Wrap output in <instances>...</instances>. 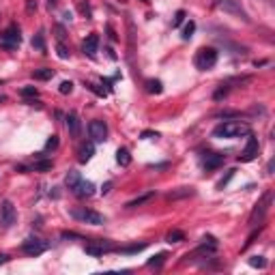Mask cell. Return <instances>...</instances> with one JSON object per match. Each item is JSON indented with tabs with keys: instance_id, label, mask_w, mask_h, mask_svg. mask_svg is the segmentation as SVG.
<instances>
[{
	"instance_id": "6da1fadb",
	"label": "cell",
	"mask_w": 275,
	"mask_h": 275,
	"mask_svg": "<svg viewBox=\"0 0 275 275\" xmlns=\"http://www.w3.org/2000/svg\"><path fill=\"white\" fill-rule=\"evenodd\" d=\"M248 133H250V127L245 125V123H237V121H226L213 129V138H224V140L248 136Z\"/></svg>"
},
{
	"instance_id": "7a4b0ae2",
	"label": "cell",
	"mask_w": 275,
	"mask_h": 275,
	"mask_svg": "<svg viewBox=\"0 0 275 275\" xmlns=\"http://www.w3.org/2000/svg\"><path fill=\"white\" fill-rule=\"evenodd\" d=\"M215 63H217V50H213V48H200L194 56V65H196V69H200V71L213 69Z\"/></svg>"
},
{
	"instance_id": "3957f363",
	"label": "cell",
	"mask_w": 275,
	"mask_h": 275,
	"mask_svg": "<svg viewBox=\"0 0 275 275\" xmlns=\"http://www.w3.org/2000/svg\"><path fill=\"white\" fill-rule=\"evenodd\" d=\"M271 202H273V192H267L265 196L260 198V202L254 206V211H251L250 215V226H256V224H262L265 222V215L271 209Z\"/></svg>"
},
{
	"instance_id": "277c9868",
	"label": "cell",
	"mask_w": 275,
	"mask_h": 275,
	"mask_svg": "<svg viewBox=\"0 0 275 275\" xmlns=\"http://www.w3.org/2000/svg\"><path fill=\"white\" fill-rule=\"evenodd\" d=\"M22 43V35H20V26L18 24H11L7 30L2 32V37H0V46L4 50H9V52H13V50H18Z\"/></svg>"
},
{
	"instance_id": "5b68a950",
	"label": "cell",
	"mask_w": 275,
	"mask_h": 275,
	"mask_svg": "<svg viewBox=\"0 0 275 275\" xmlns=\"http://www.w3.org/2000/svg\"><path fill=\"white\" fill-rule=\"evenodd\" d=\"M15 222H18V211H15L13 202H11V200H4L2 204H0V228H2V230H9Z\"/></svg>"
},
{
	"instance_id": "8992f818",
	"label": "cell",
	"mask_w": 275,
	"mask_h": 275,
	"mask_svg": "<svg viewBox=\"0 0 275 275\" xmlns=\"http://www.w3.org/2000/svg\"><path fill=\"white\" fill-rule=\"evenodd\" d=\"M215 7L222 9V11H226V13H230V15H237V18L243 20V22H250L248 13L243 11V7H241L239 0H215Z\"/></svg>"
},
{
	"instance_id": "52a82bcc",
	"label": "cell",
	"mask_w": 275,
	"mask_h": 275,
	"mask_svg": "<svg viewBox=\"0 0 275 275\" xmlns=\"http://www.w3.org/2000/svg\"><path fill=\"white\" fill-rule=\"evenodd\" d=\"M71 215L75 217V220H80L84 224H93V226H101V224H105V217L101 215L97 211H91V209H82V211H74Z\"/></svg>"
},
{
	"instance_id": "ba28073f",
	"label": "cell",
	"mask_w": 275,
	"mask_h": 275,
	"mask_svg": "<svg viewBox=\"0 0 275 275\" xmlns=\"http://www.w3.org/2000/svg\"><path fill=\"white\" fill-rule=\"evenodd\" d=\"M46 250H48V245L43 243L41 239H26L24 243H22V251H24L26 256H41Z\"/></svg>"
},
{
	"instance_id": "9c48e42d",
	"label": "cell",
	"mask_w": 275,
	"mask_h": 275,
	"mask_svg": "<svg viewBox=\"0 0 275 275\" xmlns=\"http://www.w3.org/2000/svg\"><path fill=\"white\" fill-rule=\"evenodd\" d=\"M88 133H91L93 142H103V140L108 138V125H105L103 121L95 119V121H91V125H88Z\"/></svg>"
},
{
	"instance_id": "30bf717a",
	"label": "cell",
	"mask_w": 275,
	"mask_h": 275,
	"mask_svg": "<svg viewBox=\"0 0 275 275\" xmlns=\"http://www.w3.org/2000/svg\"><path fill=\"white\" fill-rule=\"evenodd\" d=\"M86 254H91L95 258H99V256H103V254H108V251H114L116 248L112 243H108V241H95V243H88L86 248Z\"/></svg>"
},
{
	"instance_id": "8fae6325",
	"label": "cell",
	"mask_w": 275,
	"mask_h": 275,
	"mask_svg": "<svg viewBox=\"0 0 275 275\" xmlns=\"http://www.w3.org/2000/svg\"><path fill=\"white\" fill-rule=\"evenodd\" d=\"M256 157H258V140L251 136V133H248V144H245V149H243L239 159L241 161H254Z\"/></svg>"
},
{
	"instance_id": "7c38bea8",
	"label": "cell",
	"mask_w": 275,
	"mask_h": 275,
	"mask_svg": "<svg viewBox=\"0 0 275 275\" xmlns=\"http://www.w3.org/2000/svg\"><path fill=\"white\" fill-rule=\"evenodd\" d=\"M71 192H74L77 198H91V196L95 194V185L91 183V181H84V178H80V181H77V185L74 189H71Z\"/></svg>"
},
{
	"instance_id": "4fadbf2b",
	"label": "cell",
	"mask_w": 275,
	"mask_h": 275,
	"mask_svg": "<svg viewBox=\"0 0 275 275\" xmlns=\"http://www.w3.org/2000/svg\"><path fill=\"white\" fill-rule=\"evenodd\" d=\"M67 129H69L71 138H80L82 123H80V116H77L75 112H69V114H67Z\"/></svg>"
},
{
	"instance_id": "5bb4252c",
	"label": "cell",
	"mask_w": 275,
	"mask_h": 275,
	"mask_svg": "<svg viewBox=\"0 0 275 275\" xmlns=\"http://www.w3.org/2000/svg\"><path fill=\"white\" fill-rule=\"evenodd\" d=\"M97 50H99V37L97 35H88L86 41L82 43V52L86 54V56H91V58H95Z\"/></svg>"
},
{
	"instance_id": "9a60e30c",
	"label": "cell",
	"mask_w": 275,
	"mask_h": 275,
	"mask_svg": "<svg viewBox=\"0 0 275 275\" xmlns=\"http://www.w3.org/2000/svg\"><path fill=\"white\" fill-rule=\"evenodd\" d=\"M204 170H217L220 166H224V155H217V153H206L204 157Z\"/></svg>"
},
{
	"instance_id": "2e32d148",
	"label": "cell",
	"mask_w": 275,
	"mask_h": 275,
	"mask_svg": "<svg viewBox=\"0 0 275 275\" xmlns=\"http://www.w3.org/2000/svg\"><path fill=\"white\" fill-rule=\"evenodd\" d=\"M95 155V144L88 142V144H82L80 150H77V159H80V164H86L88 159Z\"/></svg>"
},
{
	"instance_id": "e0dca14e",
	"label": "cell",
	"mask_w": 275,
	"mask_h": 275,
	"mask_svg": "<svg viewBox=\"0 0 275 275\" xmlns=\"http://www.w3.org/2000/svg\"><path fill=\"white\" fill-rule=\"evenodd\" d=\"M153 198H155V192H147L144 196H138V198L129 200L127 202V209H136V206H140V204H147V202H150Z\"/></svg>"
},
{
	"instance_id": "ac0fdd59",
	"label": "cell",
	"mask_w": 275,
	"mask_h": 275,
	"mask_svg": "<svg viewBox=\"0 0 275 275\" xmlns=\"http://www.w3.org/2000/svg\"><path fill=\"white\" fill-rule=\"evenodd\" d=\"M194 187H178L176 192H170L166 196L168 200H178V198H187V196H194Z\"/></svg>"
},
{
	"instance_id": "d6986e66",
	"label": "cell",
	"mask_w": 275,
	"mask_h": 275,
	"mask_svg": "<svg viewBox=\"0 0 275 275\" xmlns=\"http://www.w3.org/2000/svg\"><path fill=\"white\" fill-rule=\"evenodd\" d=\"M116 161H119L123 168H127L129 164H131V155H129V150L127 149H119V150H116Z\"/></svg>"
},
{
	"instance_id": "ffe728a7",
	"label": "cell",
	"mask_w": 275,
	"mask_h": 275,
	"mask_svg": "<svg viewBox=\"0 0 275 275\" xmlns=\"http://www.w3.org/2000/svg\"><path fill=\"white\" fill-rule=\"evenodd\" d=\"M32 77H35V80H41V82L52 80V77H54V69H37L35 74H32Z\"/></svg>"
},
{
	"instance_id": "44dd1931",
	"label": "cell",
	"mask_w": 275,
	"mask_h": 275,
	"mask_svg": "<svg viewBox=\"0 0 275 275\" xmlns=\"http://www.w3.org/2000/svg\"><path fill=\"white\" fill-rule=\"evenodd\" d=\"M166 241L168 243H181V241H185V234L181 230H170V232L166 234Z\"/></svg>"
},
{
	"instance_id": "7402d4cb",
	"label": "cell",
	"mask_w": 275,
	"mask_h": 275,
	"mask_svg": "<svg viewBox=\"0 0 275 275\" xmlns=\"http://www.w3.org/2000/svg\"><path fill=\"white\" fill-rule=\"evenodd\" d=\"M80 172H75V170H71L69 172V175H67V178H65V183H67V187H69V189H74L75 187V185H77V181H80Z\"/></svg>"
},
{
	"instance_id": "603a6c76",
	"label": "cell",
	"mask_w": 275,
	"mask_h": 275,
	"mask_svg": "<svg viewBox=\"0 0 275 275\" xmlns=\"http://www.w3.org/2000/svg\"><path fill=\"white\" fill-rule=\"evenodd\" d=\"M147 91L159 95L161 93V82L159 80H147Z\"/></svg>"
},
{
	"instance_id": "cb8c5ba5",
	"label": "cell",
	"mask_w": 275,
	"mask_h": 275,
	"mask_svg": "<svg viewBox=\"0 0 275 275\" xmlns=\"http://www.w3.org/2000/svg\"><path fill=\"white\" fill-rule=\"evenodd\" d=\"M250 265L256 267V269H265V267H267V260H265L262 256H251V258H250Z\"/></svg>"
},
{
	"instance_id": "d4e9b609",
	"label": "cell",
	"mask_w": 275,
	"mask_h": 275,
	"mask_svg": "<svg viewBox=\"0 0 275 275\" xmlns=\"http://www.w3.org/2000/svg\"><path fill=\"white\" fill-rule=\"evenodd\" d=\"M166 258H168L166 254H157L153 260H149V267H161V265L166 262Z\"/></svg>"
},
{
	"instance_id": "484cf974",
	"label": "cell",
	"mask_w": 275,
	"mask_h": 275,
	"mask_svg": "<svg viewBox=\"0 0 275 275\" xmlns=\"http://www.w3.org/2000/svg\"><path fill=\"white\" fill-rule=\"evenodd\" d=\"M32 48H37L39 52H46V43H43V35H37L32 39Z\"/></svg>"
},
{
	"instance_id": "4316f807",
	"label": "cell",
	"mask_w": 275,
	"mask_h": 275,
	"mask_svg": "<svg viewBox=\"0 0 275 275\" xmlns=\"http://www.w3.org/2000/svg\"><path fill=\"white\" fill-rule=\"evenodd\" d=\"M194 30H196V24H194V22H189V24L183 28V39H185V41H187V39H192Z\"/></svg>"
},
{
	"instance_id": "83f0119b",
	"label": "cell",
	"mask_w": 275,
	"mask_h": 275,
	"mask_svg": "<svg viewBox=\"0 0 275 275\" xmlns=\"http://www.w3.org/2000/svg\"><path fill=\"white\" fill-rule=\"evenodd\" d=\"M147 245L144 243H140V245H131V248H125V250H121V251H125V254H138V251H142Z\"/></svg>"
},
{
	"instance_id": "f1b7e54d",
	"label": "cell",
	"mask_w": 275,
	"mask_h": 275,
	"mask_svg": "<svg viewBox=\"0 0 275 275\" xmlns=\"http://www.w3.org/2000/svg\"><path fill=\"white\" fill-rule=\"evenodd\" d=\"M22 97H37V88H35V86L22 88Z\"/></svg>"
},
{
	"instance_id": "f546056e",
	"label": "cell",
	"mask_w": 275,
	"mask_h": 275,
	"mask_svg": "<svg viewBox=\"0 0 275 275\" xmlns=\"http://www.w3.org/2000/svg\"><path fill=\"white\" fill-rule=\"evenodd\" d=\"M185 20V11H176V15H175V20H172V26H181V22Z\"/></svg>"
},
{
	"instance_id": "4dcf8cb0",
	"label": "cell",
	"mask_w": 275,
	"mask_h": 275,
	"mask_svg": "<svg viewBox=\"0 0 275 275\" xmlns=\"http://www.w3.org/2000/svg\"><path fill=\"white\" fill-rule=\"evenodd\" d=\"M58 91L63 93V95H69L71 91H74V84H71V82H63V84H60V88H58Z\"/></svg>"
},
{
	"instance_id": "1f68e13d",
	"label": "cell",
	"mask_w": 275,
	"mask_h": 275,
	"mask_svg": "<svg viewBox=\"0 0 275 275\" xmlns=\"http://www.w3.org/2000/svg\"><path fill=\"white\" fill-rule=\"evenodd\" d=\"M260 230H262V226H260V228H258V232H251V234H250V239H248V241H245V245H243V250H248V248H250V245H251V243H254V241H256V237H258V234H260Z\"/></svg>"
},
{
	"instance_id": "d6a6232c",
	"label": "cell",
	"mask_w": 275,
	"mask_h": 275,
	"mask_svg": "<svg viewBox=\"0 0 275 275\" xmlns=\"http://www.w3.org/2000/svg\"><path fill=\"white\" fill-rule=\"evenodd\" d=\"M220 119H232V116H241V112H232V110H226V112H220Z\"/></svg>"
},
{
	"instance_id": "836d02e7",
	"label": "cell",
	"mask_w": 275,
	"mask_h": 275,
	"mask_svg": "<svg viewBox=\"0 0 275 275\" xmlns=\"http://www.w3.org/2000/svg\"><path fill=\"white\" fill-rule=\"evenodd\" d=\"M56 50H58V56H60V58H69V50H67L63 43H58V46H56Z\"/></svg>"
},
{
	"instance_id": "e575fe53",
	"label": "cell",
	"mask_w": 275,
	"mask_h": 275,
	"mask_svg": "<svg viewBox=\"0 0 275 275\" xmlns=\"http://www.w3.org/2000/svg\"><path fill=\"white\" fill-rule=\"evenodd\" d=\"M80 11H82L84 18H91V7H88L86 2H80Z\"/></svg>"
},
{
	"instance_id": "d590c367",
	"label": "cell",
	"mask_w": 275,
	"mask_h": 275,
	"mask_svg": "<svg viewBox=\"0 0 275 275\" xmlns=\"http://www.w3.org/2000/svg\"><path fill=\"white\" fill-rule=\"evenodd\" d=\"M48 168H52V161H39V164H35V170H48Z\"/></svg>"
},
{
	"instance_id": "8d00e7d4",
	"label": "cell",
	"mask_w": 275,
	"mask_h": 275,
	"mask_svg": "<svg viewBox=\"0 0 275 275\" xmlns=\"http://www.w3.org/2000/svg\"><path fill=\"white\" fill-rule=\"evenodd\" d=\"M58 147V136H52L48 140V144H46V149H56Z\"/></svg>"
},
{
	"instance_id": "74e56055",
	"label": "cell",
	"mask_w": 275,
	"mask_h": 275,
	"mask_svg": "<svg viewBox=\"0 0 275 275\" xmlns=\"http://www.w3.org/2000/svg\"><path fill=\"white\" fill-rule=\"evenodd\" d=\"M86 86H88V88H91V91H93V93H97V95H99V97H105V91H101V88H97V86H95V84H86Z\"/></svg>"
},
{
	"instance_id": "f35d334b",
	"label": "cell",
	"mask_w": 275,
	"mask_h": 275,
	"mask_svg": "<svg viewBox=\"0 0 275 275\" xmlns=\"http://www.w3.org/2000/svg\"><path fill=\"white\" fill-rule=\"evenodd\" d=\"M142 138H157V133H153V131H144V133H142Z\"/></svg>"
},
{
	"instance_id": "ab89813d",
	"label": "cell",
	"mask_w": 275,
	"mask_h": 275,
	"mask_svg": "<svg viewBox=\"0 0 275 275\" xmlns=\"http://www.w3.org/2000/svg\"><path fill=\"white\" fill-rule=\"evenodd\" d=\"M110 187H112V183H105V185H103V194H108Z\"/></svg>"
},
{
	"instance_id": "60d3db41",
	"label": "cell",
	"mask_w": 275,
	"mask_h": 275,
	"mask_svg": "<svg viewBox=\"0 0 275 275\" xmlns=\"http://www.w3.org/2000/svg\"><path fill=\"white\" fill-rule=\"evenodd\" d=\"M9 260V256H4V254H0V265H2V262H7Z\"/></svg>"
}]
</instances>
